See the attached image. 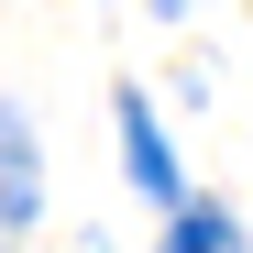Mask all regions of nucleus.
<instances>
[{
  "instance_id": "1",
  "label": "nucleus",
  "mask_w": 253,
  "mask_h": 253,
  "mask_svg": "<svg viewBox=\"0 0 253 253\" xmlns=\"http://www.w3.org/2000/svg\"><path fill=\"white\" fill-rule=\"evenodd\" d=\"M121 143H132V176H143L154 198H176V165H165V132H154L143 99H121Z\"/></svg>"
},
{
  "instance_id": "2",
  "label": "nucleus",
  "mask_w": 253,
  "mask_h": 253,
  "mask_svg": "<svg viewBox=\"0 0 253 253\" xmlns=\"http://www.w3.org/2000/svg\"><path fill=\"white\" fill-rule=\"evenodd\" d=\"M165 253H242V231L220 220V209H176V231H165Z\"/></svg>"
}]
</instances>
